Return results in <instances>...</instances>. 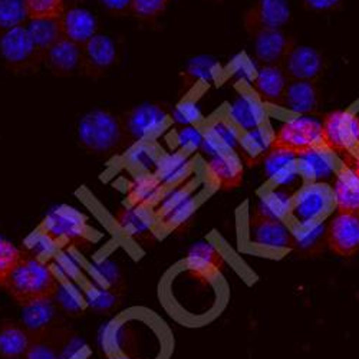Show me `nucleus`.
<instances>
[{"mask_svg":"<svg viewBox=\"0 0 359 359\" xmlns=\"http://www.w3.org/2000/svg\"><path fill=\"white\" fill-rule=\"evenodd\" d=\"M20 306L53 299L59 283L50 269L32 257H22L4 286Z\"/></svg>","mask_w":359,"mask_h":359,"instance_id":"f257e3e1","label":"nucleus"},{"mask_svg":"<svg viewBox=\"0 0 359 359\" xmlns=\"http://www.w3.org/2000/svg\"><path fill=\"white\" fill-rule=\"evenodd\" d=\"M78 140L89 153L111 154L127 141L121 118L107 109L85 114L78 124Z\"/></svg>","mask_w":359,"mask_h":359,"instance_id":"f03ea898","label":"nucleus"},{"mask_svg":"<svg viewBox=\"0 0 359 359\" xmlns=\"http://www.w3.org/2000/svg\"><path fill=\"white\" fill-rule=\"evenodd\" d=\"M0 55L8 68L16 74L38 72L45 59L25 25L13 27L0 36Z\"/></svg>","mask_w":359,"mask_h":359,"instance_id":"7ed1b4c3","label":"nucleus"},{"mask_svg":"<svg viewBox=\"0 0 359 359\" xmlns=\"http://www.w3.org/2000/svg\"><path fill=\"white\" fill-rule=\"evenodd\" d=\"M318 145H322V121L315 115H296L272 138L273 148L287 149L297 156Z\"/></svg>","mask_w":359,"mask_h":359,"instance_id":"20e7f679","label":"nucleus"},{"mask_svg":"<svg viewBox=\"0 0 359 359\" xmlns=\"http://www.w3.org/2000/svg\"><path fill=\"white\" fill-rule=\"evenodd\" d=\"M322 145L331 153L348 154L359 145V121L352 111H334L322 121Z\"/></svg>","mask_w":359,"mask_h":359,"instance_id":"39448f33","label":"nucleus"},{"mask_svg":"<svg viewBox=\"0 0 359 359\" xmlns=\"http://www.w3.org/2000/svg\"><path fill=\"white\" fill-rule=\"evenodd\" d=\"M121 121L127 140L133 142L151 141L165 128L168 111L161 104L145 102L124 114Z\"/></svg>","mask_w":359,"mask_h":359,"instance_id":"423d86ee","label":"nucleus"},{"mask_svg":"<svg viewBox=\"0 0 359 359\" xmlns=\"http://www.w3.org/2000/svg\"><path fill=\"white\" fill-rule=\"evenodd\" d=\"M334 194L323 184H308L299 189L292 198L290 219L294 224L323 222L331 212Z\"/></svg>","mask_w":359,"mask_h":359,"instance_id":"0eeeda50","label":"nucleus"},{"mask_svg":"<svg viewBox=\"0 0 359 359\" xmlns=\"http://www.w3.org/2000/svg\"><path fill=\"white\" fill-rule=\"evenodd\" d=\"M290 18L292 11L287 0H257L245 16V26L253 36L263 31H283Z\"/></svg>","mask_w":359,"mask_h":359,"instance_id":"6e6552de","label":"nucleus"},{"mask_svg":"<svg viewBox=\"0 0 359 359\" xmlns=\"http://www.w3.org/2000/svg\"><path fill=\"white\" fill-rule=\"evenodd\" d=\"M280 67L289 81L316 83L323 74L325 61L318 49L306 45H293Z\"/></svg>","mask_w":359,"mask_h":359,"instance_id":"1a4fd4ad","label":"nucleus"},{"mask_svg":"<svg viewBox=\"0 0 359 359\" xmlns=\"http://www.w3.org/2000/svg\"><path fill=\"white\" fill-rule=\"evenodd\" d=\"M264 175L275 184V189L290 191L302 183V174L297 167V154L282 148H271L263 157Z\"/></svg>","mask_w":359,"mask_h":359,"instance_id":"9d476101","label":"nucleus"},{"mask_svg":"<svg viewBox=\"0 0 359 359\" xmlns=\"http://www.w3.org/2000/svg\"><path fill=\"white\" fill-rule=\"evenodd\" d=\"M326 243L341 257H352L359 253V216L338 212L326 226Z\"/></svg>","mask_w":359,"mask_h":359,"instance_id":"9b49d317","label":"nucleus"},{"mask_svg":"<svg viewBox=\"0 0 359 359\" xmlns=\"http://www.w3.org/2000/svg\"><path fill=\"white\" fill-rule=\"evenodd\" d=\"M45 233L52 242L78 245L85 241V217L69 205H59L46 216Z\"/></svg>","mask_w":359,"mask_h":359,"instance_id":"f8f14e48","label":"nucleus"},{"mask_svg":"<svg viewBox=\"0 0 359 359\" xmlns=\"http://www.w3.org/2000/svg\"><path fill=\"white\" fill-rule=\"evenodd\" d=\"M249 242L273 250L293 249V234L285 222L252 216L248 227Z\"/></svg>","mask_w":359,"mask_h":359,"instance_id":"ddd939ff","label":"nucleus"},{"mask_svg":"<svg viewBox=\"0 0 359 359\" xmlns=\"http://www.w3.org/2000/svg\"><path fill=\"white\" fill-rule=\"evenodd\" d=\"M196 210L194 191L187 187H172L158 201V216L170 227H182Z\"/></svg>","mask_w":359,"mask_h":359,"instance_id":"4468645a","label":"nucleus"},{"mask_svg":"<svg viewBox=\"0 0 359 359\" xmlns=\"http://www.w3.org/2000/svg\"><path fill=\"white\" fill-rule=\"evenodd\" d=\"M116 61V48L107 35H95L82 46V74L88 76H101Z\"/></svg>","mask_w":359,"mask_h":359,"instance_id":"2eb2a0df","label":"nucleus"},{"mask_svg":"<svg viewBox=\"0 0 359 359\" xmlns=\"http://www.w3.org/2000/svg\"><path fill=\"white\" fill-rule=\"evenodd\" d=\"M297 167L302 178L311 184H325L337 175L335 160L323 145L313 147L297 156Z\"/></svg>","mask_w":359,"mask_h":359,"instance_id":"dca6fc26","label":"nucleus"},{"mask_svg":"<svg viewBox=\"0 0 359 359\" xmlns=\"http://www.w3.org/2000/svg\"><path fill=\"white\" fill-rule=\"evenodd\" d=\"M253 45L255 57L262 67H280L294 42L283 31H263L253 35Z\"/></svg>","mask_w":359,"mask_h":359,"instance_id":"f3484780","label":"nucleus"},{"mask_svg":"<svg viewBox=\"0 0 359 359\" xmlns=\"http://www.w3.org/2000/svg\"><path fill=\"white\" fill-rule=\"evenodd\" d=\"M229 121L238 133L263 127L266 121L264 104L253 94H241L229 107Z\"/></svg>","mask_w":359,"mask_h":359,"instance_id":"a211bd4d","label":"nucleus"},{"mask_svg":"<svg viewBox=\"0 0 359 359\" xmlns=\"http://www.w3.org/2000/svg\"><path fill=\"white\" fill-rule=\"evenodd\" d=\"M115 220L121 230L138 243L153 242V213L147 205H130L119 208Z\"/></svg>","mask_w":359,"mask_h":359,"instance_id":"6ab92c4d","label":"nucleus"},{"mask_svg":"<svg viewBox=\"0 0 359 359\" xmlns=\"http://www.w3.org/2000/svg\"><path fill=\"white\" fill-rule=\"evenodd\" d=\"M189 271L198 279L213 280L224 271V257L210 242H198L187 256Z\"/></svg>","mask_w":359,"mask_h":359,"instance_id":"aec40b11","label":"nucleus"},{"mask_svg":"<svg viewBox=\"0 0 359 359\" xmlns=\"http://www.w3.org/2000/svg\"><path fill=\"white\" fill-rule=\"evenodd\" d=\"M320 97L313 82L289 81L279 107L296 115H315Z\"/></svg>","mask_w":359,"mask_h":359,"instance_id":"412c9836","label":"nucleus"},{"mask_svg":"<svg viewBox=\"0 0 359 359\" xmlns=\"http://www.w3.org/2000/svg\"><path fill=\"white\" fill-rule=\"evenodd\" d=\"M43 62L59 76H71L82 72V46L64 38L45 53Z\"/></svg>","mask_w":359,"mask_h":359,"instance_id":"4be33fe9","label":"nucleus"},{"mask_svg":"<svg viewBox=\"0 0 359 359\" xmlns=\"http://www.w3.org/2000/svg\"><path fill=\"white\" fill-rule=\"evenodd\" d=\"M64 38L83 46L89 39H93L98 32V20L88 9L72 6L67 8L61 18Z\"/></svg>","mask_w":359,"mask_h":359,"instance_id":"5701e85b","label":"nucleus"},{"mask_svg":"<svg viewBox=\"0 0 359 359\" xmlns=\"http://www.w3.org/2000/svg\"><path fill=\"white\" fill-rule=\"evenodd\" d=\"M57 308L52 302V299L22 306L23 327L32 338L45 337L57 325Z\"/></svg>","mask_w":359,"mask_h":359,"instance_id":"b1692460","label":"nucleus"},{"mask_svg":"<svg viewBox=\"0 0 359 359\" xmlns=\"http://www.w3.org/2000/svg\"><path fill=\"white\" fill-rule=\"evenodd\" d=\"M289 79L286 78L282 67H260L252 81L255 95L263 104L278 105L282 101Z\"/></svg>","mask_w":359,"mask_h":359,"instance_id":"393cba45","label":"nucleus"},{"mask_svg":"<svg viewBox=\"0 0 359 359\" xmlns=\"http://www.w3.org/2000/svg\"><path fill=\"white\" fill-rule=\"evenodd\" d=\"M208 174L223 190L236 189L243 182V161L236 153H223L208 158Z\"/></svg>","mask_w":359,"mask_h":359,"instance_id":"a878e982","label":"nucleus"},{"mask_svg":"<svg viewBox=\"0 0 359 359\" xmlns=\"http://www.w3.org/2000/svg\"><path fill=\"white\" fill-rule=\"evenodd\" d=\"M332 194L338 212L359 216V177L351 167L338 172Z\"/></svg>","mask_w":359,"mask_h":359,"instance_id":"bb28decb","label":"nucleus"},{"mask_svg":"<svg viewBox=\"0 0 359 359\" xmlns=\"http://www.w3.org/2000/svg\"><path fill=\"white\" fill-rule=\"evenodd\" d=\"M292 198H293L292 191L273 189L259 197L252 216L285 222V219L290 213Z\"/></svg>","mask_w":359,"mask_h":359,"instance_id":"cd10ccee","label":"nucleus"},{"mask_svg":"<svg viewBox=\"0 0 359 359\" xmlns=\"http://www.w3.org/2000/svg\"><path fill=\"white\" fill-rule=\"evenodd\" d=\"M326 226L323 222L296 224L292 230L293 249L304 255H318L327 246Z\"/></svg>","mask_w":359,"mask_h":359,"instance_id":"c85d7f7f","label":"nucleus"},{"mask_svg":"<svg viewBox=\"0 0 359 359\" xmlns=\"http://www.w3.org/2000/svg\"><path fill=\"white\" fill-rule=\"evenodd\" d=\"M27 34L31 35L35 46L43 55L61 39L64 31L61 19H31L25 25Z\"/></svg>","mask_w":359,"mask_h":359,"instance_id":"c756f323","label":"nucleus"},{"mask_svg":"<svg viewBox=\"0 0 359 359\" xmlns=\"http://www.w3.org/2000/svg\"><path fill=\"white\" fill-rule=\"evenodd\" d=\"M32 337L23 326L5 323L0 327V356L5 359H20L31 344Z\"/></svg>","mask_w":359,"mask_h":359,"instance_id":"7c9ffc66","label":"nucleus"},{"mask_svg":"<svg viewBox=\"0 0 359 359\" xmlns=\"http://www.w3.org/2000/svg\"><path fill=\"white\" fill-rule=\"evenodd\" d=\"M272 135L269 130L259 127L252 131L241 133L242 161L253 165L257 160H263L269 149L272 148Z\"/></svg>","mask_w":359,"mask_h":359,"instance_id":"2f4dec72","label":"nucleus"},{"mask_svg":"<svg viewBox=\"0 0 359 359\" xmlns=\"http://www.w3.org/2000/svg\"><path fill=\"white\" fill-rule=\"evenodd\" d=\"M190 168V160L186 154L177 153L160 158L158 167L154 172L160 184L168 189L175 187L186 177Z\"/></svg>","mask_w":359,"mask_h":359,"instance_id":"473e14b6","label":"nucleus"},{"mask_svg":"<svg viewBox=\"0 0 359 359\" xmlns=\"http://www.w3.org/2000/svg\"><path fill=\"white\" fill-rule=\"evenodd\" d=\"M163 186L154 174H140L130 187L128 197L133 205H147L160 201Z\"/></svg>","mask_w":359,"mask_h":359,"instance_id":"72a5a7b5","label":"nucleus"},{"mask_svg":"<svg viewBox=\"0 0 359 359\" xmlns=\"http://www.w3.org/2000/svg\"><path fill=\"white\" fill-rule=\"evenodd\" d=\"M126 161L142 174H154L158 167V154L156 147L149 141L134 142L126 153Z\"/></svg>","mask_w":359,"mask_h":359,"instance_id":"f704fd0d","label":"nucleus"},{"mask_svg":"<svg viewBox=\"0 0 359 359\" xmlns=\"http://www.w3.org/2000/svg\"><path fill=\"white\" fill-rule=\"evenodd\" d=\"M219 62L212 56H196L190 59L183 71V82L187 86H194L200 82H212L219 71Z\"/></svg>","mask_w":359,"mask_h":359,"instance_id":"c9c22d12","label":"nucleus"},{"mask_svg":"<svg viewBox=\"0 0 359 359\" xmlns=\"http://www.w3.org/2000/svg\"><path fill=\"white\" fill-rule=\"evenodd\" d=\"M29 20L23 0H0V36Z\"/></svg>","mask_w":359,"mask_h":359,"instance_id":"e433bc0d","label":"nucleus"},{"mask_svg":"<svg viewBox=\"0 0 359 359\" xmlns=\"http://www.w3.org/2000/svg\"><path fill=\"white\" fill-rule=\"evenodd\" d=\"M29 20L61 19L67 11L65 0H23Z\"/></svg>","mask_w":359,"mask_h":359,"instance_id":"4c0bfd02","label":"nucleus"},{"mask_svg":"<svg viewBox=\"0 0 359 359\" xmlns=\"http://www.w3.org/2000/svg\"><path fill=\"white\" fill-rule=\"evenodd\" d=\"M22 257V252L12 242L0 237V286L6 285Z\"/></svg>","mask_w":359,"mask_h":359,"instance_id":"58836bf2","label":"nucleus"},{"mask_svg":"<svg viewBox=\"0 0 359 359\" xmlns=\"http://www.w3.org/2000/svg\"><path fill=\"white\" fill-rule=\"evenodd\" d=\"M208 131H210L227 149H230V151L241 157V133L237 131V128L230 121L219 119Z\"/></svg>","mask_w":359,"mask_h":359,"instance_id":"ea45409f","label":"nucleus"},{"mask_svg":"<svg viewBox=\"0 0 359 359\" xmlns=\"http://www.w3.org/2000/svg\"><path fill=\"white\" fill-rule=\"evenodd\" d=\"M200 119H201L200 105L193 100L182 101L172 109V121L182 128L196 126Z\"/></svg>","mask_w":359,"mask_h":359,"instance_id":"a19ab883","label":"nucleus"},{"mask_svg":"<svg viewBox=\"0 0 359 359\" xmlns=\"http://www.w3.org/2000/svg\"><path fill=\"white\" fill-rule=\"evenodd\" d=\"M167 6L168 0H131L130 13L142 20H153L164 13Z\"/></svg>","mask_w":359,"mask_h":359,"instance_id":"79ce46f5","label":"nucleus"},{"mask_svg":"<svg viewBox=\"0 0 359 359\" xmlns=\"http://www.w3.org/2000/svg\"><path fill=\"white\" fill-rule=\"evenodd\" d=\"M22 359H59L55 345L45 337H36L31 339L27 351Z\"/></svg>","mask_w":359,"mask_h":359,"instance_id":"37998d69","label":"nucleus"},{"mask_svg":"<svg viewBox=\"0 0 359 359\" xmlns=\"http://www.w3.org/2000/svg\"><path fill=\"white\" fill-rule=\"evenodd\" d=\"M203 138L204 133H201L196 126L184 127L177 133V144L182 148V151L184 149H200Z\"/></svg>","mask_w":359,"mask_h":359,"instance_id":"c03bdc74","label":"nucleus"},{"mask_svg":"<svg viewBox=\"0 0 359 359\" xmlns=\"http://www.w3.org/2000/svg\"><path fill=\"white\" fill-rule=\"evenodd\" d=\"M256 72H257V68L255 67L250 57H248L246 55H238L236 57L234 65H233V75L238 81H248L252 83V81L256 76Z\"/></svg>","mask_w":359,"mask_h":359,"instance_id":"a18cd8bd","label":"nucleus"},{"mask_svg":"<svg viewBox=\"0 0 359 359\" xmlns=\"http://www.w3.org/2000/svg\"><path fill=\"white\" fill-rule=\"evenodd\" d=\"M55 299L57 301V305L61 306L64 311H67L68 313H72V315L82 313V302L75 301L72 296V292L69 289L59 286L57 292L55 294Z\"/></svg>","mask_w":359,"mask_h":359,"instance_id":"49530a36","label":"nucleus"},{"mask_svg":"<svg viewBox=\"0 0 359 359\" xmlns=\"http://www.w3.org/2000/svg\"><path fill=\"white\" fill-rule=\"evenodd\" d=\"M342 4V0H304L306 9L313 12H329L337 9Z\"/></svg>","mask_w":359,"mask_h":359,"instance_id":"de8ad7c7","label":"nucleus"},{"mask_svg":"<svg viewBox=\"0 0 359 359\" xmlns=\"http://www.w3.org/2000/svg\"><path fill=\"white\" fill-rule=\"evenodd\" d=\"M101 4L115 15H127L131 11V0H101Z\"/></svg>","mask_w":359,"mask_h":359,"instance_id":"09e8293b","label":"nucleus"},{"mask_svg":"<svg viewBox=\"0 0 359 359\" xmlns=\"http://www.w3.org/2000/svg\"><path fill=\"white\" fill-rule=\"evenodd\" d=\"M355 172H356V175L359 177V156H358V158L355 160V164H353V168H352Z\"/></svg>","mask_w":359,"mask_h":359,"instance_id":"8fccbe9b","label":"nucleus"},{"mask_svg":"<svg viewBox=\"0 0 359 359\" xmlns=\"http://www.w3.org/2000/svg\"><path fill=\"white\" fill-rule=\"evenodd\" d=\"M356 116H358V121H359V111H358V114H356Z\"/></svg>","mask_w":359,"mask_h":359,"instance_id":"3c124183","label":"nucleus"}]
</instances>
